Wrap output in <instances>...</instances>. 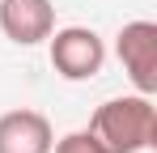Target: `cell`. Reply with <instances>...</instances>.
<instances>
[{
	"instance_id": "cell-1",
	"label": "cell",
	"mask_w": 157,
	"mask_h": 153,
	"mask_svg": "<svg viewBox=\"0 0 157 153\" xmlns=\"http://www.w3.org/2000/svg\"><path fill=\"white\" fill-rule=\"evenodd\" d=\"M89 132L106 145V153H144L157 145V106L149 94H123V98H106Z\"/></svg>"
},
{
	"instance_id": "cell-2",
	"label": "cell",
	"mask_w": 157,
	"mask_h": 153,
	"mask_svg": "<svg viewBox=\"0 0 157 153\" xmlns=\"http://www.w3.org/2000/svg\"><path fill=\"white\" fill-rule=\"evenodd\" d=\"M51 43V68L64 81H89V76L102 73L106 64V43L98 38V30L89 26H64V30H51L47 34Z\"/></svg>"
},
{
	"instance_id": "cell-3",
	"label": "cell",
	"mask_w": 157,
	"mask_h": 153,
	"mask_svg": "<svg viewBox=\"0 0 157 153\" xmlns=\"http://www.w3.org/2000/svg\"><path fill=\"white\" fill-rule=\"evenodd\" d=\"M115 55L123 64L136 94H157V22H128L115 38Z\"/></svg>"
},
{
	"instance_id": "cell-4",
	"label": "cell",
	"mask_w": 157,
	"mask_h": 153,
	"mask_svg": "<svg viewBox=\"0 0 157 153\" xmlns=\"http://www.w3.org/2000/svg\"><path fill=\"white\" fill-rule=\"evenodd\" d=\"M0 30L17 47L47 43V34L55 30V4L51 0H0Z\"/></svg>"
},
{
	"instance_id": "cell-5",
	"label": "cell",
	"mask_w": 157,
	"mask_h": 153,
	"mask_svg": "<svg viewBox=\"0 0 157 153\" xmlns=\"http://www.w3.org/2000/svg\"><path fill=\"white\" fill-rule=\"evenodd\" d=\"M55 132L43 111H4L0 115V153H51Z\"/></svg>"
},
{
	"instance_id": "cell-6",
	"label": "cell",
	"mask_w": 157,
	"mask_h": 153,
	"mask_svg": "<svg viewBox=\"0 0 157 153\" xmlns=\"http://www.w3.org/2000/svg\"><path fill=\"white\" fill-rule=\"evenodd\" d=\"M51 153H106V145L89 132V128H81V132H68V136H59L51 145Z\"/></svg>"
}]
</instances>
